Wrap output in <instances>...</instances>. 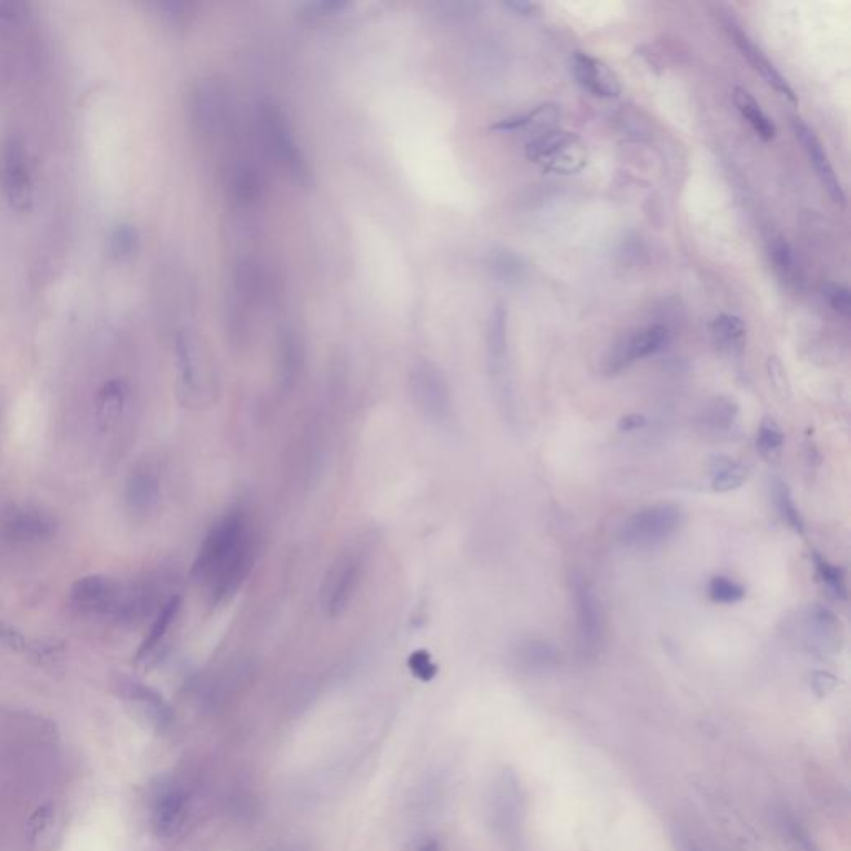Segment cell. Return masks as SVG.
Segmentation results:
<instances>
[{
  "mask_svg": "<svg viewBox=\"0 0 851 851\" xmlns=\"http://www.w3.org/2000/svg\"><path fill=\"white\" fill-rule=\"evenodd\" d=\"M155 7L170 24H183L190 15L192 5L185 2H157Z\"/></svg>",
  "mask_w": 851,
  "mask_h": 851,
  "instance_id": "ee69618b",
  "label": "cell"
},
{
  "mask_svg": "<svg viewBox=\"0 0 851 851\" xmlns=\"http://www.w3.org/2000/svg\"><path fill=\"white\" fill-rule=\"evenodd\" d=\"M263 190L261 175L255 167L242 165L232 178V197L240 207H253L258 203Z\"/></svg>",
  "mask_w": 851,
  "mask_h": 851,
  "instance_id": "4dcf8cb0",
  "label": "cell"
},
{
  "mask_svg": "<svg viewBox=\"0 0 851 851\" xmlns=\"http://www.w3.org/2000/svg\"><path fill=\"white\" fill-rule=\"evenodd\" d=\"M709 596L717 604L732 606L742 601L745 597V589L729 577L717 576L710 581Z\"/></svg>",
  "mask_w": 851,
  "mask_h": 851,
  "instance_id": "f35d334b",
  "label": "cell"
},
{
  "mask_svg": "<svg viewBox=\"0 0 851 851\" xmlns=\"http://www.w3.org/2000/svg\"><path fill=\"white\" fill-rule=\"evenodd\" d=\"M748 469L732 459L719 458L715 461L712 487L715 492L735 491L747 481Z\"/></svg>",
  "mask_w": 851,
  "mask_h": 851,
  "instance_id": "e575fe53",
  "label": "cell"
},
{
  "mask_svg": "<svg viewBox=\"0 0 851 851\" xmlns=\"http://www.w3.org/2000/svg\"><path fill=\"white\" fill-rule=\"evenodd\" d=\"M175 355H177L178 379L182 384L183 393L188 396L200 391V366H198L197 351L187 333H178L175 340Z\"/></svg>",
  "mask_w": 851,
  "mask_h": 851,
  "instance_id": "cb8c5ba5",
  "label": "cell"
},
{
  "mask_svg": "<svg viewBox=\"0 0 851 851\" xmlns=\"http://www.w3.org/2000/svg\"><path fill=\"white\" fill-rule=\"evenodd\" d=\"M733 104L742 114L743 119L750 123V127L755 130L758 137L762 138L763 142H770L775 138L777 128L773 125L772 120L768 119V115L763 112L757 100L753 99L752 94H748L745 89L735 87L733 89Z\"/></svg>",
  "mask_w": 851,
  "mask_h": 851,
  "instance_id": "83f0119b",
  "label": "cell"
},
{
  "mask_svg": "<svg viewBox=\"0 0 851 851\" xmlns=\"http://www.w3.org/2000/svg\"><path fill=\"white\" fill-rule=\"evenodd\" d=\"M526 155L544 172L576 175L589 160L586 142L577 133L549 130L527 143Z\"/></svg>",
  "mask_w": 851,
  "mask_h": 851,
  "instance_id": "3957f363",
  "label": "cell"
},
{
  "mask_svg": "<svg viewBox=\"0 0 851 851\" xmlns=\"http://www.w3.org/2000/svg\"><path fill=\"white\" fill-rule=\"evenodd\" d=\"M0 644H4L9 649L17 650V652L27 649L25 635L12 625L5 624V622H0Z\"/></svg>",
  "mask_w": 851,
  "mask_h": 851,
  "instance_id": "f6af8a7d",
  "label": "cell"
},
{
  "mask_svg": "<svg viewBox=\"0 0 851 851\" xmlns=\"http://www.w3.org/2000/svg\"><path fill=\"white\" fill-rule=\"evenodd\" d=\"M684 851H702L700 848L695 847L694 843H685L684 847H682Z\"/></svg>",
  "mask_w": 851,
  "mask_h": 851,
  "instance_id": "816d5d0a",
  "label": "cell"
},
{
  "mask_svg": "<svg viewBox=\"0 0 851 851\" xmlns=\"http://www.w3.org/2000/svg\"><path fill=\"white\" fill-rule=\"evenodd\" d=\"M348 2L345 0H320V2H306L298 7V17L303 22L315 24L321 20L331 19L336 15L341 14L343 10L348 9Z\"/></svg>",
  "mask_w": 851,
  "mask_h": 851,
  "instance_id": "8d00e7d4",
  "label": "cell"
},
{
  "mask_svg": "<svg viewBox=\"0 0 851 851\" xmlns=\"http://www.w3.org/2000/svg\"><path fill=\"white\" fill-rule=\"evenodd\" d=\"M303 361V346L295 330L283 328L280 333V369L281 383L285 386L295 383Z\"/></svg>",
  "mask_w": 851,
  "mask_h": 851,
  "instance_id": "f1b7e54d",
  "label": "cell"
},
{
  "mask_svg": "<svg viewBox=\"0 0 851 851\" xmlns=\"http://www.w3.org/2000/svg\"><path fill=\"white\" fill-rule=\"evenodd\" d=\"M572 594L576 604L577 647L584 659L596 657L604 644V615L601 602L584 577H574Z\"/></svg>",
  "mask_w": 851,
  "mask_h": 851,
  "instance_id": "52a82bcc",
  "label": "cell"
},
{
  "mask_svg": "<svg viewBox=\"0 0 851 851\" xmlns=\"http://www.w3.org/2000/svg\"><path fill=\"white\" fill-rule=\"evenodd\" d=\"M138 248H140V233L132 223L120 222L110 230L107 250L112 260L119 263L132 260L133 256L137 255Z\"/></svg>",
  "mask_w": 851,
  "mask_h": 851,
  "instance_id": "1f68e13d",
  "label": "cell"
},
{
  "mask_svg": "<svg viewBox=\"0 0 851 851\" xmlns=\"http://www.w3.org/2000/svg\"><path fill=\"white\" fill-rule=\"evenodd\" d=\"M25 9L27 5L24 2H15V0L0 2V19L19 20L25 14Z\"/></svg>",
  "mask_w": 851,
  "mask_h": 851,
  "instance_id": "7dc6e473",
  "label": "cell"
},
{
  "mask_svg": "<svg viewBox=\"0 0 851 851\" xmlns=\"http://www.w3.org/2000/svg\"><path fill=\"white\" fill-rule=\"evenodd\" d=\"M180 606H182V599L178 596L168 599L163 604L162 609L158 612L157 619H155L152 627L148 630L147 637L143 639L142 644L138 647L137 654H135V660L137 662L147 660L157 650L158 645L162 644L165 635L168 634V630H170L173 622L177 619Z\"/></svg>",
  "mask_w": 851,
  "mask_h": 851,
  "instance_id": "4316f807",
  "label": "cell"
},
{
  "mask_svg": "<svg viewBox=\"0 0 851 851\" xmlns=\"http://www.w3.org/2000/svg\"><path fill=\"white\" fill-rule=\"evenodd\" d=\"M670 343V330L665 325L644 326L622 336L610 350L606 360V373L617 374L634 365L635 361L664 351Z\"/></svg>",
  "mask_w": 851,
  "mask_h": 851,
  "instance_id": "ba28073f",
  "label": "cell"
},
{
  "mask_svg": "<svg viewBox=\"0 0 851 851\" xmlns=\"http://www.w3.org/2000/svg\"><path fill=\"white\" fill-rule=\"evenodd\" d=\"M768 256L772 261L773 270L778 278L787 285H797L800 280L797 258L793 253L792 246L783 237H773L768 242Z\"/></svg>",
  "mask_w": 851,
  "mask_h": 851,
  "instance_id": "f546056e",
  "label": "cell"
},
{
  "mask_svg": "<svg viewBox=\"0 0 851 851\" xmlns=\"http://www.w3.org/2000/svg\"><path fill=\"white\" fill-rule=\"evenodd\" d=\"M785 441L783 431L773 419L765 418L758 428L757 449L762 456H773L780 451Z\"/></svg>",
  "mask_w": 851,
  "mask_h": 851,
  "instance_id": "ab89813d",
  "label": "cell"
},
{
  "mask_svg": "<svg viewBox=\"0 0 851 851\" xmlns=\"http://www.w3.org/2000/svg\"><path fill=\"white\" fill-rule=\"evenodd\" d=\"M127 393V384L122 379H110L99 389L95 399V413L100 428L109 429L117 421L127 401Z\"/></svg>",
  "mask_w": 851,
  "mask_h": 851,
  "instance_id": "484cf974",
  "label": "cell"
},
{
  "mask_svg": "<svg viewBox=\"0 0 851 851\" xmlns=\"http://www.w3.org/2000/svg\"><path fill=\"white\" fill-rule=\"evenodd\" d=\"M644 424V416H640V414H629V416H624V418L620 419L619 429L622 433H630V431L642 428Z\"/></svg>",
  "mask_w": 851,
  "mask_h": 851,
  "instance_id": "c3c4849f",
  "label": "cell"
},
{
  "mask_svg": "<svg viewBox=\"0 0 851 851\" xmlns=\"http://www.w3.org/2000/svg\"><path fill=\"white\" fill-rule=\"evenodd\" d=\"M571 72L582 89L601 99H615L622 92L614 70L594 55L576 52L571 57Z\"/></svg>",
  "mask_w": 851,
  "mask_h": 851,
  "instance_id": "5bb4252c",
  "label": "cell"
},
{
  "mask_svg": "<svg viewBox=\"0 0 851 851\" xmlns=\"http://www.w3.org/2000/svg\"><path fill=\"white\" fill-rule=\"evenodd\" d=\"M4 193L9 207L15 212H29L34 205V183L30 173L29 153L17 135L5 142Z\"/></svg>",
  "mask_w": 851,
  "mask_h": 851,
  "instance_id": "9c48e42d",
  "label": "cell"
},
{
  "mask_svg": "<svg viewBox=\"0 0 851 851\" xmlns=\"http://www.w3.org/2000/svg\"><path fill=\"white\" fill-rule=\"evenodd\" d=\"M491 820L502 842L511 848L519 847L524 823V797L521 783L514 773H501L492 787Z\"/></svg>",
  "mask_w": 851,
  "mask_h": 851,
  "instance_id": "8992f818",
  "label": "cell"
},
{
  "mask_svg": "<svg viewBox=\"0 0 851 851\" xmlns=\"http://www.w3.org/2000/svg\"><path fill=\"white\" fill-rule=\"evenodd\" d=\"M803 632L808 647L820 654H838L845 640L842 622L832 610L815 607L803 620Z\"/></svg>",
  "mask_w": 851,
  "mask_h": 851,
  "instance_id": "e0dca14e",
  "label": "cell"
},
{
  "mask_svg": "<svg viewBox=\"0 0 851 851\" xmlns=\"http://www.w3.org/2000/svg\"><path fill=\"white\" fill-rule=\"evenodd\" d=\"M810 684H812V689L815 690V694L820 695V697H825V695L830 694L837 687V679L833 677L832 674H828V672H815L812 675V680H810Z\"/></svg>",
  "mask_w": 851,
  "mask_h": 851,
  "instance_id": "bcb514c9",
  "label": "cell"
},
{
  "mask_svg": "<svg viewBox=\"0 0 851 851\" xmlns=\"http://www.w3.org/2000/svg\"><path fill=\"white\" fill-rule=\"evenodd\" d=\"M188 115L198 133L210 135L227 122L228 97L222 85L212 79L198 82L190 92Z\"/></svg>",
  "mask_w": 851,
  "mask_h": 851,
  "instance_id": "7c38bea8",
  "label": "cell"
},
{
  "mask_svg": "<svg viewBox=\"0 0 851 851\" xmlns=\"http://www.w3.org/2000/svg\"><path fill=\"white\" fill-rule=\"evenodd\" d=\"M684 512L677 504L662 502L645 507L629 517L620 529V541L635 549L659 546L679 531Z\"/></svg>",
  "mask_w": 851,
  "mask_h": 851,
  "instance_id": "277c9868",
  "label": "cell"
},
{
  "mask_svg": "<svg viewBox=\"0 0 851 851\" xmlns=\"http://www.w3.org/2000/svg\"><path fill=\"white\" fill-rule=\"evenodd\" d=\"M772 496L773 502H775V506H777L783 521L787 522L793 531L803 534V531H805V522H803L802 514H800L798 507L793 502L792 492L788 489L787 484L780 481V479H773Z\"/></svg>",
  "mask_w": 851,
  "mask_h": 851,
  "instance_id": "d590c367",
  "label": "cell"
},
{
  "mask_svg": "<svg viewBox=\"0 0 851 851\" xmlns=\"http://www.w3.org/2000/svg\"><path fill=\"white\" fill-rule=\"evenodd\" d=\"M361 576V559L356 552H345L326 572L320 589L321 609L326 615L341 614L355 594Z\"/></svg>",
  "mask_w": 851,
  "mask_h": 851,
  "instance_id": "30bf717a",
  "label": "cell"
},
{
  "mask_svg": "<svg viewBox=\"0 0 851 851\" xmlns=\"http://www.w3.org/2000/svg\"><path fill=\"white\" fill-rule=\"evenodd\" d=\"M737 416V404L730 399H715L709 408L705 409L702 423L710 429H727Z\"/></svg>",
  "mask_w": 851,
  "mask_h": 851,
  "instance_id": "74e56055",
  "label": "cell"
},
{
  "mask_svg": "<svg viewBox=\"0 0 851 851\" xmlns=\"http://www.w3.org/2000/svg\"><path fill=\"white\" fill-rule=\"evenodd\" d=\"M777 828L788 851H822L808 833L807 828L793 817L792 813L783 812L777 815Z\"/></svg>",
  "mask_w": 851,
  "mask_h": 851,
  "instance_id": "d6a6232c",
  "label": "cell"
},
{
  "mask_svg": "<svg viewBox=\"0 0 851 851\" xmlns=\"http://www.w3.org/2000/svg\"><path fill=\"white\" fill-rule=\"evenodd\" d=\"M506 7L514 10L516 14L521 15H532L539 9V5L532 4V2H522V0H512V2H506Z\"/></svg>",
  "mask_w": 851,
  "mask_h": 851,
  "instance_id": "681fc988",
  "label": "cell"
},
{
  "mask_svg": "<svg viewBox=\"0 0 851 851\" xmlns=\"http://www.w3.org/2000/svg\"><path fill=\"white\" fill-rule=\"evenodd\" d=\"M54 517L34 509L12 511L0 519V537L10 542H42L55 536Z\"/></svg>",
  "mask_w": 851,
  "mask_h": 851,
  "instance_id": "9a60e30c",
  "label": "cell"
},
{
  "mask_svg": "<svg viewBox=\"0 0 851 851\" xmlns=\"http://www.w3.org/2000/svg\"><path fill=\"white\" fill-rule=\"evenodd\" d=\"M813 561H815V567H817L818 577L825 582V586L830 589V591L835 592L837 596L845 597V579H843V572L838 569V567L832 566L830 562L825 561L823 557L815 554L813 556Z\"/></svg>",
  "mask_w": 851,
  "mask_h": 851,
  "instance_id": "b9f144b4",
  "label": "cell"
},
{
  "mask_svg": "<svg viewBox=\"0 0 851 851\" xmlns=\"http://www.w3.org/2000/svg\"><path fill=\"white\" fill-rule=\"evenodd\" d=\"M714 343L725 355H742L747 343V326L738 316L719 315L710 325Z\"/></svg>",
  "mask_w": 851,
  "mask_h": 851,
  "instance_id": "603a6c76",
  "label": "cell"
},
{
  "mask_svg": "<svg viewBox=\"0 0 851 851\" xmlns=\"http://www.w3.org/2000/svg\"><path fill=\"white\" fill-rule=\"evenodd\" d=\"M122 599L123 589L119 582L102 574L82 577L70 587V604L80 614L117 615Z\"/></svg>",
  "mask_w": 851,
  "mask_h": 851,
  "instance_id": "8fae6325",
  "label": "cell"
},
{
  "mask_svg": "<svg viewBox=\"0 0 851 851\" xmlns=\"http://www.w3.org/2000/svg\"><path fill=\"white\" fill-rule=\"evenodd\" d=\"M115 689L119 690V694L125 699L140 705L158 725L168 724L172 719V710L167 702L157 690L150 689L148 685L140 684L137 680L127 679V677H119L115 682Z\"/></svg>",
  "mask_w": 851,
  "mask_h": 851,
  "instance_id": "ffe728a7",
  "label": "cell"
},
{
  "mask_svg": "<svg viewBox=\"0 0 851 851\" xmlns=\"http://www.w3.org/2000/svg\"><path fill=\"white\" fill-rule=\"evenodd\" d=\"M559 117H561V110L556 104H544L526 114L512 115L507 119L499 120L492 125L491 130L494 132H519V130L531 132L532 130V132L546 133L554 130L552 127L556 125Z\"/></svg>",
  "mask_w": 851,
  "mask_h": 851,
  "instance_id": "7402d4cb",
  "label": "cell"
},
{
  "mask_svg": "<svg viewBox=\"0 0 851 851\" xmlns=\"http://www.w3.org/2000/svg\"><path fill=\"white\" fill-rule=\"evenodd\" d=\"M793 130H795L798 142L802 143L803 150L807 153L808 160L812 163L813 170L817 173L823 190L828 193V197L832 198L833 202L845 207L847 195H845L842 183L838 180L837 173L833 170L832 163L828 160L827 152L823 150L822 142L817 137V133L813 132L812 128L800 119L793 120Z\"/></svg>",
  "mask_w": 851,
  "mask_h": 851,
  "instance_id": "4fadbf2b",
  "label": "cell"
},
{
  "mask_svg": "<svg viewBox=\"0 0 851 851\" xmlns=\"http://www.w3.org/2000/svg\"><path fill=\"white\" fill-rule=\"evenodd\" d=\"M258 130L271 157L280 167L285 168L293 180L301 187L311 183V168L305 152L298 147L290 122L280 105L271 100H263L258 105Z\"/></svg>",
  "mask_w": 851,
  "mask_h": 851,
  "instance_id": "7a4b0ae2",
  "label": "cell"
},
{
  "mask_svg": "<svg viewBox=\"0 0 851 851\" xmlns=\"http://www.w3.org/2000/svg\"><path fill=\"white\" fill-rule=\"evenodd\" d=\"M409 391L424 418L446 424L453 418V401L443 371L431 361L421 360L409 373Z\"/></svg>",
  "mask_w": 851,
  "mask_h": 851,
  "instance_id": "5b68a950",
  "label": "cell"
},
{
  "mask_svg": "<svg viewBox=\"0 0 851 851\" xmlns=\"http://www.w3.org/2000/svg\"><path fill=\"white\" fill-rule=\"evenodd\" d=\"M487 266L492 275L502 283H517L524 275V265L521 258L506 248H496L489 253Z\"/></svg>",
  "mask_w": 851,
  "mask_h": 851,
  "instance_id": "836d02e7",
  "label": "cell"
},
{
  "mask_svg": "<svg viewBox=\"0 0 851 851\" xmlns=\"http://www.w3.org/2000/svg\"><path fill=\"white\" fill-rule=\"evenodd\" d=\"M157 497L158 478L152 469L140 468L130 474L127 491H125V499H127L130 511H148L157 501Z\"/></svg>",
  "mask_w": 851,
  "mask_h": 851,
  "instance_id": "d4e9b609",
  "label": "cell"
},
{
  "mask_svg": "<svg viewBox=\"0 0 851 851\" xmlns=\"http://www.w3.org/2000/svg\"><path fill=\"white\" fill-rule=\"evenodd\" d=\"M727 29L733 37V42L737 44L738 50L742 52L743 57L752 64L753 69L757 70L758 74L762 75L763 80L772 87L775 92L785 97L788 102L797 104V94L792 89V85L788 84L787 79L778 72L777 67L768 60L767 55L763 54L762 49L753 44V40L748 37L747 32L742 29V25H738L735 20L727 22Z\"/></svg>",
  "mask_w": 851,
  "mask_h": 851,
  "instance_id": "2e32d148",
  "label": "cell"
},
{
  "mask_svg": "<svg viewBox=\"0 0 851 851\" xmlns=\"http://www.w3.org/2000/svg\"><path fill=\"white\" fill-rule=\"evenodd\" d=\"M187 795L180 788H170L157 798L153 807V830L158 837H172L187 817Z\"/></svg>",
  "mask_w": 851,
  "mask_h": 851,
  "instance_id": "d6986e66",
  "label": "cell"
},
{
  "mask_svg": "<svg viewBox=\"0 0 851 851\" xmlns=\"http://www.w3.org/2000/svg\"><path fill=\"white\" fill-rule=\"evenodd\" d=\"M822 295L830 308L837 311L838 315L850 318L851 293L847 286L842 285V283H835V281H828L822 286Z\"/></svg>",
  "mask_w": 851,
  "mask_h": 851,
  "instance_id": "60d3db41",
  "label": "cell"
},
{
  "mask_svg": "<svg viewBox=\"0 0 851 851\" xmlns=\"http://www.w3.org/2000/svg\"><path fill=\"white\" fill-rule=\"evenodd\" d=\"M253 564L250 527L242 512L223 516L205 537L192 574L212 592L215 601L232 596Z\"/></svg>",
  "mask_w": 851,
  "mask_h": 851,
  "instance_id": "6da1fadb",
  "label": "cell"
},
{
  "mask_svg": "<svg viewBox=\"0 0 851 851\" xmlns=\"http://www.w3.org/2000/svg\"><path fill=\"white\" fill-rule=\"evenodd\" d=\"M486 351L489 371L501 388L507 360V308L502 303L492 308L487 320Z\"/></svg>",
  "mask_w": 851,
  "mask_h": 851,
  "instance_id": "ac0fdd59",
  "label": "cell"
},
{
  "mask_svg": "<svg viewBox=\"0 0 851 851\" xmlns=\"http://www.w3.org/2000/svg\"><path fill=\"white\" fill-rule=\"evenodd\" d=\"M409 670L413 672L414 677L419 680H423V682H429V680H433L438 674V667L434 665L433 660H431V655L426 652V650H418V652H414L411 657H409Z\"/></svg>",
  "mask_w": 851,
  "mask_h": 851,
  "instance_id": "7bdbcfd3",
  "label": "cell"
},
{
  "mask_svg": "<svg viewBox=\"0 0 851 851\" xmlns=\"http://www.w3.org/2000/svg\"><path fill=\"white\" fill-rule=\"evenodd\" d=\"M416 851H443L441 847H439L438 842H434V840H429V842L423 843L421 847Z\"/></svg>",
  "mask_w": 851,
  "mask_h": 851,
  "instance_id": "f907efd6",
  "label": "cell"
},
{
  "mask_svg": "<svg viewBox=\"0 0 851 851\" xmlns=\"http://www.w3.org/2000/svg\"><path fill=\"white\" fill-rule=\"evenodd\" d=\"M514 660L526 672L544 674L556 669L561 662V654L546 640L524 639L514 647Z\"/></svg>",
  "mask_w": 851,
  "mask_h": 851,
  "instance_id": "44dd1931",
  "label": "cell"
}]
</instances>
